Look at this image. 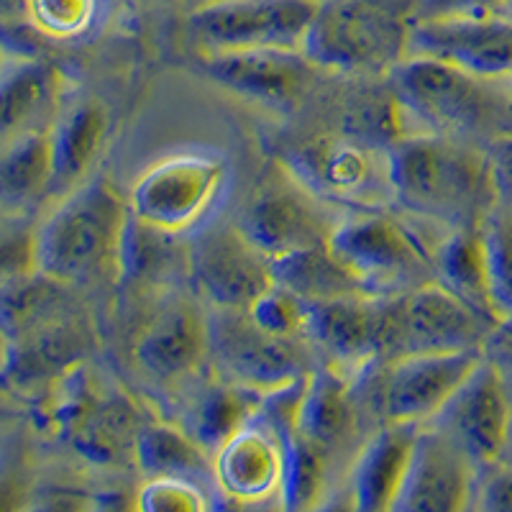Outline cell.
I'll use <instances>...</instances> for the list:
<instances>
[{"mask_svg":"<svg viewBox=\"0 0 512 512\" xmlns=\"http://www.w3.org/2000/svg\"><path fill=\"white\" fill-rule=\"evenodd\" d=\"M36 269V228H0V290Z\"/></svg>","mask_w":512,"mask_h":512,"instance_id":"obj_36","label":"cell"},{"mask_svg":"<svg viewBox=\"0 0 512 512\" xmlns=\"http://www.w3.org/2000/svg\"><path fill=\"white\" fill-rule=\"evenodd\" d=\"M285 169L328 205L379 210L395 203L390 146L349 136H326L297 146L287 157Z\"/></svg>","mask_w":512,"mask_h":512,"instance_id":"obj_7","label":"cell"},{"mask_svg":"<svg viewBox=\"0 0 512 512\" xmlns=\"http://www.w3.org/2000/svg\"><path fill=\"white\" fill-rule=\"evenodd\" d=\"M175 239V233L146 226V223L136 221V218L131 216L126 236H123L121 269H118V277L131 282H152L164 277V274H169L177 264L175 246H172Z\"/></svg>","mask_w":512,"mask_h":512,"instance_id":"obj_31","label":"cell"},{"mask_svg":"<svg viewBox=\"0 0 512 512\" xmlns=\"http://www.w3.org/2000/svg\"><path fill=\"white\" fill-rule=\"evenodd\" d=\"M300 338L269 333L249 310H208V356L218 374L256 392L277 390L292 379L313 372L305 364Z\"/></svg>","mask_w":512,"mask_h":512,"instance_id":"obj_10","label":"cell"},{"mask_svg":"<svg viewBox=\"0 0 512 512\" xmlns=\"http://www.w3.org/2000/svg\"><path fill=\"white\" fill-rule=\"evenodd\" d=\"M331 454L310 438L292 433L285 441V474H282L280 505L287 510H310L326 495Z\"/></svg>","mask_w":512,"mask_h":512,"instance_id":"obj_30","label":"cell"},{"mask_svg":"<svg viewBox=\"0 0 512 512\" xmlns=\"http://www.w3.org/2000/svg\"><path fill=\"white\" fill-rule=\"evenodd\" d=\"M313 64L303 49L205 54V70L218 85L272 108H290L300 100L313 75Z\"/></svg>","mask_w":512,"mask_h":512,"instance_id":"obj_18","label":"cell"},{"mask_svg":"<svg viewBox=\"0 0 512 512\" xmlns=\"http://www.w3.org/2000/svg\"><path fill=\"white\" fill-rule=\"evenodd\" d=\"M108 111L88 95L64 93L57 116L49 126L52 136V195H64L90 177L108 141Z\"/></svg>","mask_w":512,"mask_h":512,"instance_id":"obj_21","label":"cell"},{"mask_svg":"<svg viewBox=\"0 0 512 512\" xmlns=\"http://www.w3.org/2000/svg\"><path fill=\"white\" fill-rule=\"evenodd\" d=\"M512 11V0H415V21L479 18Z\"/></svg>","mask_w":512,"mask_h":512,"instance_id":"obj_38","label":"cell"},{"mask_svg":"<svg viewBox=\"0 0 512 512\" xmlns=\"http://www.w3.org/2000/svg\"><path fill=\"white\" fill-rule=\"evenodd\" d=\"M6 62H8L6 52H3V49H0V72H3V67H6Z\"/></svg>","mask_w":512,"mask_h":512,"instance_id":"obj_43","label":"cell"},{"mask_svg":"<svg viewBox=\"0 0 512 512\" xmlns=\"http://www.w3.org/2000/svg\"><path fill=\"white\" fill-rule=\"evenodd\" d=\"M274 282L303 297L305 303H323L336 297L369 295L354 269L331 249V244H315L295 249L272 259Z\"/></svg>","mask_w":512,"mask_h":512,"instance_id":"obj_26","label":"cell"},{"mask_svg":"<svg viewBox=\"0 0 512 512\" xmlns=\"http://www.w3.org/2000/svg\"><path fill=\"white\" fill-rule=\"evenodd\" d=\"M52 136L49 126L29 128L0 139V205L18 208L49 195Z\"/></svg>","mask_w":512,"mask_h":512,"instance_id":"obj_28","label":"cell"},{"mask_svg":"<svg viewBox=\"0 0 512 512\" xmlns=\"http://www.w3.org/2000/svg\"><path fill=\"white\" fill-rule=\"evenodd\" d=\"M400 111L423 134L495 136L512 113L510 80H487L431 57H405L392 70Z\"/></svg>","mask_w":512,"mask_h":512,"instance_id":"obj_3","label":"cell"},{"mask_svg":"<svg viewBox=\"0 0 512 512\" xmlns=\"http://www.w3.org/2000/svg\"><path fill=\"white\" fill-rule=\"evenodd\" d=\"M382 323V297H336L308 303L305 338L328 356L331 367L367 372L382 356Z\"/></svg>","mask_w":512,"mask_h":512,"instance_id":"obj_17","label":"cell"},{"mask_svg":"<svg viewBox=\"0 0 512 512\" xmlns=\"http://www.w3.org/2000/svg\"><path fill=\"white\" fill-rule=\"evenodd\" d=\"M482 223L446 231V236L433 246V274L438 285L459 297L461 303L477 310L492 323H502L492 280H489Z\"/></svg>","mask_w":512,"mask_h":512,"instance_id":"obj_24","label":"cell"},{"mask_svg":"<svg viewBox=\"0 0 512 512\" xmlns=\"http://www.w3.org/2000/svg\"><path fill=\"white\" fill-rule=\"evenodd\" d=\"M428 423L446 433L479 472L507 459L512 448V395L495 364L482 354Z\"/></svg>","mask_w":512,"mask_h":512,"instance_id":"obj_11","label":"cell"},{"mask_svg":"<svg viewBox=\"0 0 512 512\" xmlns=\"http://www.w3.org/2000/svg\"><path fill=\"white\" fill-rule=\"evenodd\" d=\"M415 423H382L364 443L351 469V505L361 512H384L395 507L413 446L418 438Z\"/></svg>","mask_w":512,"mask_h":512,"instance_id":"obj_22","label":"cell"},{"mask_svg":"<svg viewBox=\"0 0 512 512\" xmlns=\"http://www.w3.org/2000/svg\"><path fill=\"white\" fill-rule=\"evenodd\" d=\"M484 356L497 367L512 395V318L497 323L484 341Z\"/></svg>","mask_w":512,"mask_h":512,"instance_id":"obj_40","label":"cell"},{"mask_svg":"<svg viewBox=\"0 0 512 512\" xmlns=\"http://www.w3.org/2000/svg\"><path fill=\"white\" fill-rule=\"evenodd\" d=\"M64 98L62 72L44 59H11L0 72V139L52 126Z\"/></svg>","mask_w":512,"mask_h":512,"instance_id":"obj_23","label":"cell"},{"mask_svg":"<svg viewBox=\"0 0 512 512\" xmlns=\"http://www.w3.org/2000/svg\"><path fill=\"white\" fill-rule=\"evenodd\" d=\"M213 482L221 495L241 505L280 497L285 474V441L262 420L251 418L210 456Z\"/></svg>","mask_w":512,"mask_h":512,"instance_id":"obj_19","label":"cell"},{"mask_svg":"<svg viewBox=\"0 0 512 512\" xmlns=\"http://www.w3.org/2000/svg\"><path fill=\"white\" fill-rule=\"evenodd\" d=\"M26 16L44 36L75 39L93 24L98 0H24Z\"/></svg>","mask_w":512,"mask_h":512,"instance_id":"obj_34","label":"cell"},{"mask_svg":"<svg viewBox=\"0 0 512 512\" xmlns=\"http://www.w3.org/2000/svg\"><path fill=\"white\" fill-rule=\"evenodd\" d=\"M489 280L502 320L512 318V208L497 203L482 223Z\"/></svg>","mask_w":512,"mask_h":512,"instance_id":"obj_32","label":"cell"},{"mask_svg":"<svg viewBox=\"0 0 512 512\" xmlns=\"http://www.w3.org/2000/svg\"><path fill=\"white\" fill-rule=\"evenodd\" d=\"M472 510L512 512V456L479 472Z\"/></svg>","mask_w":512,"mask_h":512,"instance_id":"obj_37","label":"cell"},{"mask_svg":"<svg viewBox=\"0 0 512 512\" xmlns=\"http://www.w3.org/2000/svg\"><path fill=\"white\" fill-rule=\"evenodd\" d=\"M226 180L228 167L218 154H169L136 177L128 192V210L136 221L180 236L208 218Z\"/></svg>","mask_w":512,"mask_h":512,"instance_id":"obj_8","label":"cell"},{"mask_svg":"<svg viewBox=\"0 0 512 512\" xmlns=\"http://www.w3.org/2000/svg\"><path fill=\"white\" fill-rule=\"evenodd\" d=\"M187 274L210 308L246 310L274 285L272 259L239 223H221L198 233L187 246Z\"/></svg>","mask_w":512,"mask_h":512,"instance_id":"obj_13","label":"cell"},{"mask_svg":"<svg viewBox=\"0 0 512 512\" xmlns=\"http://www.w3.org/2000/svg\"><path fill=\"white\" fill-rule=\"evenodd\" d=\"M484 149H487L489 164H492L497 203L512 208V131H500V134L489 136Z\"/></svg>","mask_w":512,"mask_h":512,"instance_id":"obj_39","label":"cell"},{"mask_svg":"<svg viewBox=\"0 0 512 512\" xmlns=\"http://www.w3.org/2000/svg\"><path fill=\"white\" fill-rule=\"evenodd\" d=\"M408 57H431L487 80H510L512 11L479 18L415 21Z\"/></svg>","mask_w":512,"mask_h":512,"instance_id":"obj_15","label":"cell"},{"mask_svg":"<svg viewBox=\"0 0 512 512\" xmlns=\"http://www.w3.org/2000/svg\"><path fill=\"white\" fill-rule=\"evenodd\" d=\"M249 315L267 328L269 333L282 338H305V328H308V303L303 297H297L287 287L277 285L256 297L254 303L249 305Z\"/></svg>","mask_w":512,"mask_h":512,"instance_id":"obj_33","label":"cell"},{"mask_svg":"<svg viewBox=\"0 0 512 512\" xmlns=\"http://www.w3.org/2000/svg\"><path fill=\"white\" fill-rule=\"evenodd\" d=\"M395 203L423 221L477 226L497 205L487 149L464 136L410 134L390 144Z\"/></svg>","mask_w":512,"mask_h":512,"instance_id":"obj_1","label":"cell"},{"mask_svg":"<svg viewBox=\"0 0 512 512\" xmlns=\"http://www.w3.org/2000/svg\"><path fill=\"white\" fill-rule=\"evenodd\" d=\"M479 469L436 425L423 423L413 446L408 474L397 495V512L472 510Z\"/></svg>","mask_w":512,"mask_h":512,"instance_id":"obj_16","label":"cell"},{"mask_svg":"<svg viewBox=\"0 0 512 512\" xmlns=\"http://www.w3.org/2000/svg\"><path fill=\"white\" fill-rule=\"evenodd\" d=\"M24 479H21V469L11 456L0 459V510H13L21 507L24 500Z\"/></svg>","mask_w":512,"mask_h":512,"instance_id":"obj_41","label":"cell"},{"mask_svg":"<svg viewBox=\"0 0 512 512\" xmlns=\"http://www.w3.org/2000/svg\"><path fill=\"white\" fill-rule=\"evenodd\" d=\"M415 0H320L303 52L318 67L384 72L408 57Z\"/></svg>","mask_w":512,"mask_h":512,"instance_id":"obj_4","label":"cell"},{"mask_svg":"<svg viewBox=\"0 0 512 512\" xmlns=\"http://www.w3.org/2000/svg\"><path fill=\"white\" fill-rule=\"evenodd\" d=\"M131 210L105 180H88L59 195L36 226V269L67 287L118 277Z\"/></svg>","mask_w":512,"mask_h":512,"instance_id":"obj_2","label":"cell"},{"mask_svg":"<svg viewBox=\"0 0 512 512\" xmlns=\"http://www.w3.org/2000/svg\"><path fill=\"white\" fill-rule=\"evenodd\" d=\"M8 354H11V338H8V333L3 331V326H0V374H3V369H6Z\"/></svg>","mask_w":512,"mask_h":512,"instance_id":"obj_42","label":"cell"},{"mask_svg":"<svg viewBox=\"0 0 512 512\" xmlns=\"http://www.w3.org/2000/svg\"><path fill=\"white\" fill-rule=\"evenodd\" d=\"M259 400L262 392L218 374L216 382L203 384L200 392L192 395L182 428L213 456L221 443H226L254 418Z\"/></svg>","mask_w":512,"mask_h":512,"instance_id":"obj_27","label":"cell"},{"mask_svg":"<svg viewBox=\"0 0 512 512\" xmlns=\"http://www.w3.org/2000/svg\"><path fill=\"white\" fill-rule=\"evenodd\" d=\"M482 354V349H474L377 361L369 405L382 423H428L477 367Z\"/></svg>","mask_w":512,"mask_h":512,"instance_id":"obj_12","label":"cell"},{"mask_svg":"<svg viewBox=\"0 0 512 512\" xmlns=\"http://www.w3.org/2000/svg\"><path fill=\"white\" fill-rule=\"evenodd\" d=\"M510 93H512V77H510Z\"/></svg>","mask_w":512,"mask_h":512,"instance_id":"obj_44","label":"cell"},{"mask_svg":"<svg viewBox=\"0 0 512 512\" xmlns=\"http://www.w3.org/2000/svg\"><path fill=\"white\" fill-rule=\"evenodd\" d=\"M136 507L152 512H195L210 507V500L200 487V479L162 474V477H149L141 484Z\"/></svg>","mask_w":512,"mask_h":512,"instance_id":"obj_35","label":"cell"},{"mask_svg":"<svg viewBox=\"0 0 512 512\" xmlns=\"http://www.w3.org/2000/svg\"><path fill=\"white\" fill-rule=\"evenodd\" d=\"M354 428V392L344 372L336 367L310 372L295 433L333 454L354 438Z\"/></svg>","mask_w":512,"mask_h":512,"instance_id":"obj_25","label":"cell"},{"mask_svg":"<svg viewBox=\"0 0 512 512\" xmlns=\"http://www.w3.org/2000/svg\"><path fill=\"white\" fill-rule=\"evenodd\" d=\"M136 364L157 382L190 377L208 356V313L185 297H172L146 323L136 341Z\"/></svg>","mask_w":512,"mask_h":512,"instance_id":"obj_20","label":"cell"},{"mask_svg":"<svg viewBox=\"0 0 512 512\" xmlns=\"http://www.w3.org/2000/svg\"><path fill=\"white\" fill-rule=\"evenodd\" d=\"M320 0H208L190 16L205 54L244 49H303Z\"/></svg>","mask_w":512,"mask_h":512,"instance_id":"obj_9","label":"cell"},{"mask_svg":"<svg viewBox=\"0 0 512 512\" xmlns=\"http://www.w3.org/2000/svg\"><path fill=\"white\" fill-rule=\"evenodd\" d=\"M382 356L379 361L410 354L484 349L497 326L436 280L400 295L382 297Z\"/></svg>","mask_w":512,"mask_h":512,"instance_id":"obj_6","label":"cell"},{"mask_svg":"<svg viewBox=\"0 0 512 512\" xmlns=\"http://www.w3.org/2000/svg\"><path fill=\"white\" fill-rule=\"evenodd\" d=\"M328 203L318 200L287 172L282 182H269L254 192L241 213V231L269 259L305 246L328 244L338 221L328 216Z\"/></svg>","mask_w":512,"mask_h":512,"instance_id":"obj_14","label":"cell"},{"mask_svg":"<svg viewBox=\"0 0 512 512\" xmlns=\"http://www.w3.org/2000/svg\"><path fill=\"white\" fill-rule=\"evenodd\" d=\"M134 459L146 477L175 474V477L200 479L210 474L213 479L210 454L182 425L152 423L139 428L134 441Z\"/></svg>","mask_w":512,"mask_h":512,"instance_id":"obj_29","label":"cell"},{"mask_svg":"<svg viewBox=\"0 0 512 512\" xmlns=\"http://www.w3.org/2000/svg\"><path fill=\"white\" fill-rule=\"evenodd\" d=\"M328 244L354 269L369 295H400L436 280L433 249L382 210H356L338 221Z\"/></svg>","mask_w":512,"mask_h":512,"instance_id":"obj_5","label":"cell"}]
</instances>
